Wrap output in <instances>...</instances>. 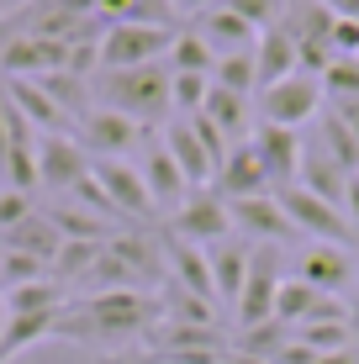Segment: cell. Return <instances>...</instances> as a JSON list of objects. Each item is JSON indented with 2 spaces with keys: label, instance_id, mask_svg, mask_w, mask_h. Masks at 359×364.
<instances>
[{
  "label": "cell",
  "instance_id": "1",
  "mask_svg": "<svg viewBox=\"0 0 359 364\" xmlns=\"http://www.w3.org/2000/svg\"><path fill=\"white\" fill-rule=\"evenodd\" d=\"M159 296L148 291H101V296H74L58 311V338H138L154 333Z\"/></svg>",
  "mask_w": 359,
  "mask_h": 364
},
{
  "label": "cell",
  "instance_id": "2",
  "mask_svg": "<svg viewBox=\"0 0 359 364\" xmlns=\"http://www.w3.org/2000/svg\"><path fill=\"white\" fill-rule=\"evenodd\" d=\"M90 90L101 106L122 111V117L143 122V127H164L169 111V69L164 64H143V69H101L90 74Z\"/></svg>",
  "mask_w": 359,
  "mask_h": 364
},
{
  "label": "cell",
  "instance_id": "3",
  "mask_svg": "<svg viewBox=\"0 0 359 364\" xmlns=\"http://www.w3.org/2000/svg\"><path fill=\"white\" fill-rule=\"evenodd\" d=\"M175 48V27H138V21H117L95 43V69H143L164 64Z\"/></svg>",
  "mask_w": 359,
  "mask_h": 364
},
{
  "label": "cell",
  "instance_id": "4",
  "mask_svg": "<svg viewBox=\"0 0 359 364\" xmlns=\"http://www.w3.org/2000/svg\"><path fill=\"white\" fill-rule=\"evenodd\" d=\"M275 200L286 206L296 237H306V243H328V248H354L359 232L349 228V217H343L338 206H328L323 196L301 191V185H286V191H275Z\"/></svg>",
  "mask_w": 359,
  "mask_h": 364
},
{
  "label": "cell",
  "instance_id": "5",
  "mask_svg": "<svg viewBox=\"0 0 359 364\" xmlns=\"http://www.w3.org/2000/svg\"><path fill=\"white\" fill-rule=\"evenodd\" d=\"M259 117L264 127H286V132H301L306 122L323 117V85L312 74H291L280 85H264L259 90Z\"/></svg>",
  "mask_w": 359,
  "mask_h": 364
},
{
  "label": "cell",
  "instance_id": "6",
  "mask_svg": "<svg viewBox=\"0 0 359 364\" xmlns=\"http://www.w3.org/2000/svg\"><path fill=\"white\" fill-rule=\"evenodd\" d=\"M280 259L275 248H264V254H249V280H243L238 301H232V317H238V333L249 328H264V322H275V296H280Z\"/></svg>",
  "mask_w": 359,
  "mask_h": 364
},
{
  "label": "cell",
  "instance_id": "7",
  "mask_svg": "<svg viewBox=\"0 0 359 364\" xmlns=\"http://www.w3.org/2000/svg\"><path fill=\"white\" fill-rule=\"evenodd\" d=\"M80 143L90 159H127L148 143V127L122 117V111H111V106H90V117L80 122Z\"/></svg>",
  "mask_w": 359,
  "mask_h": 364
},
{
  "label": "cell",
  "instance_id": "8",
  "mask_svg": "<svg viewBox=\"0 0 359 364\" xmlns=\"http://www.w3.org/2000/svg\"><path fill=\"white\" fill-rule=\"evenodd\" d=\"M90 174L106 191V200L117 206L122 222H154L159 217L154 200H148V185H143L138 164H127V159H90Z\"/></svg>",
  "mask_w": 359,
  "mask_h": 364
},
{
  "label": "cell",
  "instance_id": "9",
  "mask_svg": "<svg viewBox=\"0 0 359 364\" xmlns=\"http://www.w3.org/2000/svg\"><path fill=\"white\" fill-rule=\"evenodd\" d=\"M227 232H232L227 200L212 196V191H195L180 211H169V237H180V243L212 248V243H227Z\"/></svg>",
  "mask_w": 359,
  "mask_h": 364
},
{
  "label": "cell",
  "instance_id": "10",
  "mask_svg": "<svg viewBox=\"0 0 359 364\" xmlns=\"http://www.w3.org/2000/svg\"><path fill=\"white\" fill-rule=\"evenodd\" d=\"M90 174V154L74 132H48L37 137V185L43 191H74V185Z\"/></svg>",
  "mask_w": 359,
  "mask_h": 364
},
{
  "label": "cell",
  "instance_id": "11",
  "mask_svg": "<svg viewBox=\"0 0 359 364\" xmlns=\"http://www.w3.org/2000/svg\"><path fill=\"white\" fill-rule=\"evenodd\" d=\"M227 217L232 228H238L243 237H259L264 248H280V243H301L286 217V206L275 200V191L269 196H249V200H227Z\"/></svg>",
  "mask_w": 359,
  "mask_h": 364
},
{
  "label": "cell",
  "instance_id": "12",
  "mask_svg": "<svg viewBox=\"0 0 359 364\" xmlns=\"http://www.w3.org/2000/svg\"><path fill=\"white\" fill-rule=\"evenodd\" d=\"M138 174H143V185H148V200H154V211H180L185 200L195 196L191 180L180 174V164L169 159V148L159 143V137H148V143H143V164H138Z\"/></svg>",
  "mask_w": 359,
  "mask_h": 364
},
{
  "label": "cell",
  "instance_id": "13",
  "mask_svg": "<svg viewBox=\"0 0 359 364\" xmlns=\"http://www.w3.org/2000/svg\"><path fill=\"white\" fill-rule=\"evenodd\" d=\"M164 285L195 296V301H212L217 306V285H212V264H206V248L180 243V237H164ZM222 311V306H217Z\"/></svg>",
  "mask_w": 359,
  "mask_h": 364
},
{
  "label": "cell",
  "instance_id": "14",
  "mask_svg": "<svg viewBox=\"0 0 359 364\" xmlns=\"http://www.w3.org/2000/svg\"><path fill=\"white\" fill-rule=\"evenodd\" d=\"M0 69L11 80H43V74H58L69 69V48L53 43V37H11L0 48Z\"/></svg>",
  "mask_w": 359,
  "mask_h": 364
},
{
  "label": "cell",
  "instance_id": "15",
  "mask_svg": "<svg viewBox=\"0 0 359 364\" xmlns=\"http://www.w3.org/2000/svg\"><path fill=\"white\" fill-rule=\"evenodd\" d=\"M254 154L259 164H264L269 174V191H286V185H296V174H301V132H286V127H259L254 137Z\"/></svg>",
  "mask_w": 359,
  "mask_h": 364
},
{
  "label": "cell",
  "instance_id": "16",
  "mask_svg": "<svg viewBox=\"0 0 359 364\" xmlns=\"http://www.w3.org/2000/svg\"><path fill=\"white\" fill-rule=\"evenodd\" d=\"M301 274L312 291H323V296H349L354 291V254L349 248H328V243H306V254H301Z\"/></svg>",
  "mask_w": 359,
  "mask_h": 364
},
{
  "label": "cell",
  "instance_id": "17",
  "mask_svg": "<svg viewBox=\"0 0 359 364\" xmlns=\"http://www.w3.org/2000/svg\"><path fill=\"white\" fill-rule=\"evenodd\" d=\"M159 143L169 148V159H175L180 174L191 180V191H212V174H217V164H212V154L201 148V137H195L191 122L169 117L164 127H159Z\"/></svg>",
  "mask_w": 359,
  "mask_h": 364
},
{
  "label": "cell",
  "instance_id": "18",
  "mask_svg": "<svg viewBox=\"0 0 359 364\" xmlns=\"http://www.w3.org/2000/svg\"><path fill=\"white\" fill-rule=\"evenodd\" d=\"M212 196H222V200L269 196V174H264V164H259L254 143H238L227 159H222V169L212 174Z\"/></svg>",
  "mask_w": 359,
  "mask_h": 364
},
{
  "label": "cell",
  "instance_id": "19",
  "mask_svg": "<svg viewBox=\"0 0 359 364\" xmlns=\"http://www.w3.org/2000/svg\"><path fill=\"white\" fill-rule=\"evenodd\" d=\"M6 100L21 111V122H27V127H32L37 137H48V132H74L69 111L58 106V100L48 95L37 80H11V85H6Z\"/></svg>",
  "mask_w": 359,
  "mask_h": 364
},
{
  "label": "cell",
  "instance_id": "20",
  "mask_svg": "<svg viewBox=\"0 0 359 364\" xmlns=\"http://www.w3.org/2000/svg\"><path fill=\"white\" fill-rule=\"evenodd\" d=\"M195 37H201L217 58H227V53H254V43H259V32L238 16V11H227V6H212L206 16H195Z\"/></svg>",
  "mask_w": 359,
  "mask_h": 364
},
{
  "label": "cell",
  "instance_id": "21",
  "mask_svg": "<svg viewBox=\"0 0 359 364\" xmlns=\"http://www.w3.org/2000/svg\"><path fill=\"white\" fill-rule=\"evenodd\" d=\"M296 32H291V21H280V27H269V32H259V43H254V74H259V90L264 85H280V80H291L296 74Z\"/></svg>",
  "mask_w": 359,
  "mask_h": 364
},
{
  "label": "cell",
  "instance_id": "22",
  "mask_svg": "<svg viewBox=\"0 0 359 364\" xmlns=\"http://www.w3.org/2000/svg\"><path fill=\"white\" fill-rule=\"evenodd\" d=\"M206 264H212V285H217V306H232L243 291V280H249V248L243 243H212L206 248Z\"/></svg>",
  "mask_w": 359,
  "mask_h": 364
},
{
  "label": "cell",
  "instance_id": "23",
  "mask_svg": "<svg viewBox=\"0 0 359 364\" xmlns=\"http://www.w3.org/2000/svg\"><path fill=\"white\" fill-rule=\"evenodd\" d=\"M6 248H16V254H32V259H43L48 269H53V259H58V248H64V232L53 228V217H48L43 206L32 211L21 228H11L6 232Z\"/></svg>",
  "mask_w": 359,
  "mask_h": 364
},
{
  "label": "cell",
  "instance_id": "24",
  "mask_svg": "<svg viewBox=\"0 0 359 364\" xmlns=\"http://www.w3.org/2000/svg\"><path fill=\"white\" fill-rule=\"evenodd\" d=\"M201 117L212 122L227 143H243V127H249V95H232V90H222V85H212Z\"/></svg>",
  "mask_w": 359,
  "mask_h": 364
},
{
  "label": "cell",
  "instance_id": "25",
  "mask_svg": "<svg viewBox=\"0 0 359 364\" xmlns=\"http://www.w3.org/2000/svg\"><path fill=\"white\" fill-rule=\"evenodd\" d=\"M312 143L323 148V154H328V159H333V164H338L343 174H349V180L359 174V137H354L349 127H343V122L333 117V111H323V117H317V132H312Z\"/></svg>",
  "mask_w": 359,
  "mask_h": 364
},
{
  "label": "cell",
  "instance_id": "26",
  "mask_svg": "<svg viewBox=\"0 0 359 364\" xmlns=\"http://www.w3.org/2000/svg\"><path fill=\"white\" fill-rule=\"evenodd\" d=\"M58 333V311H43V317H6V333H0V364L27 354L32 343Z\"/></svg>",
  "mask_w": 359,
  "mask_h": 364
},
{
  "label": "cell",
  "instance_id": "27",
  "mask_svg": "<svg viewBox=\"0 0 359 364\" xmlns=\"http://www.w3.org/2000/svg\"><path fill=\"white\" fill-rule=\"evenodd\" d=\"M69 291L58 280H37L21 285V291H6V317H43V311H64Z\"/></svg>",
  "mask_w": 359,
  "mask_h": 364
},
{
  "label": "cell",
  "instance_id": "28",
  "mask_svg": "<svg viewBox=\"0 0 359 364\" xmlns=\"http://www.w3.org/2000/svg\"><path fill=\"white\" fill-rule=\"evenodd\" d=\"M317 301H323V291H312L301 274H286V280H280V296H275V322L296 333V328L317 311Z\"/></svg>",
  "mask_w": 359,
  "mask_h": 364
},
{
  "label": "cell",
  "instance_id": "29",
  "mask_svg": "<svg viewBox=\"0 0 359 364\" xmlns=\"http://www.w3.org/2000/svg\"><path fill=\"white\" fill-rule=\"evenodd\" d=\"M164 69L169 74H201V80H212V69H217V53L191 32H175V48H169V58H164Z\"/></svg>",
  "mask_w": 359,
  "mask_h": 364
},
{
  "label": "cell",
  "instance_id": "30",
  "mask_svg": "<svg viewBox=\"0 0 359 364\" xmlns=\"http://www.w3.org/2000/svg\"><path fill=\"white\" fill-rule=\"evenodd\" d=\"M101 248L106 243H64V248H58V259H53V280L64 285V291H80L85 274H90L95 259H101Z\"/></svg>",
  "mask_w": 359,
  "mask_h": 364
},
{
  "label": "cell",
  "instance_id": "31",
  "mask_svg": "<svg viewBox=\"0 0 359 364\" xmlns=\"http://www.w3.org/2000/svg\"><path fill=\"white\" fill-rule=\"evenodd\" d=\"M37 280H53V269H48L43 259L16 254V248H6V254H0V296H6V291H21V285H37Z\"/></svg>",
  "mask_w": 359,
  "mask_h": 364
},
{
  "label": "cell",
  "instance_id": "32",
  "mask_svg": "<svg viewBox=\"0 0 359 364\" xmlns=\"http://www.w3.org/2000/svg\"><path fill=\"white\" fill-rule=\"evenodd\" d=\"M206 90H212V80H201V74H169V111H175L180 122L201 117Z\"/></svg>",
  "mask_w": 359,
  "mask_h": 364
},
{
  "label": "cell",
  "instance_id": "33",
  "mask_svg": "<svg viewBox=\"0 0 359 364\" xmlns=\"http://www.w3.org/2000/svg\"><path fill=\"white\" fill-rule=\"evenodd\" d=\"M212 85H222V90H232V95H254V90H259L254 53H227V58H217Z\"/></svg>",
  "mask_w": 359,
  "mask_h": 364
},
{
  "label": "cell",
  "instance_id": "34",
  "mask_svg": "<svg viewBox=\"0 0 359 364\" xmlns=\"http://www.w3.org/2000/svg\"><path fill=\"white\" fill-rule=\"evenodd\" d=\"M291 343V328H280V322H264V328H249V333H238V354H254V359H275L280 348Z\"/></svg>",
  "mask_w": 359,
  "mask_h": 364
},
{
  "label": "cell",
  "instance_id": "35",
  "mask_svg": "<svg viewBox=\"0 0 359 364\" xmlns=\"http://www.w3.org/2000/svg\"><path fill=\"white\" fill-rule=\"evenodd\" d=\"M317 85L328 100H359V58H333Z\"/></svg>",
  "mask_w": 359,
  "mask_h": 364
},
{
  "label": "cell",
  "instance_id": "36",
  "mask_svg": "<svg viewBox=\"0 0 359 364\" xmlns=\"http://www.w3.org/2000/svg\"><path fill=\"white\" fill-rule=\"evenodd\" d=\"M227 11H238L243 21H249L254 32H269L280 27V16H286V0H222Z\"/></svg>",
  "mask_w": 359,
  "mask_h": 364
},
{
  "label": "cell",
  "instance_id": "37",
  "mask_svg": "<svg viewBox=\"0 0 359 364\" xmlns=\"http://www.w3.org/2000/svg\"><path fill=\"white\" fill-rule=\"evenodd\" d=\"M32 211H37L32 196H21V191H11V185H0V237H6L11 228H21Z\"/></svg>",
  "mask_w": 359,
  "mask_h": 364
},
{
  "label": "cell",
  "instance_id": "38",
  "mask_svg": "<svg viewBox=\"0 0 359 364\" xmlns=\"http://www.w3.org/2000/svg\"><path fill=\"white\" fill-rule=\"evenodd\" d=\"M132 6H138V0H95V16H101L106 27H117V21L132 16Z\"/></svg>",
  "mask_w": 359,
  "mask_h": 364
},
{
  "label": "cell",
  "instance_id": "39",
  "mask_svg": "<svg viewBox=\"0 0 359 364\" xmlns=\"http://www.w3.org/2000/svg\"><path fill=\"white\" fill-rule=\"evenodd\" d=\"M333 117H338L343 127H349V132L359 137V100H333Z\"/></svg>",
  "mask_w": 359,
  "mask_h": 364
},
{
  "label": "cell",
  "instance_id": "40",
  "mask_svg": "<svg viewBox=\"0 0 359 364\" xmlns=\"http://www.w3.org/2000/svg\"><path fill=\"white\" fill-rule=\"evenodd\" d=\"M212 6H222V0H169V11H175V16H206Z\"/></svg>",
  "mask_w": 359,
  "mask_h": 364
},
{
  "label": "cell",
  "instance_id": "41",
  "mask_svg": "<svg viewBox=\"0 0 359 364\" xmlns=\"http://www.w3.org/2000/svg\"><path fill=\"white\" fill-rule=\"evenodd\" d=\"M317 6H328L333 16H349V21H359V0H317Z\"/></svg>",
  "mask_w": 359,
  "mask_h": 364
},
{
  "label": "cell",
  "instance_id": "42",
  "mask_svg": "<svg viewBox=\"0 0 359 364\" xmlns=\"http://www.w3.org/2000/svg\"><path fill=\"white\" fill-rule=\"evenodd\" d=\"M217 364H264V359H254V354H238V348H227Z\"/></svg>",
  "mask_w": 359,
  "mask_h": 364
},
{
  "label": "cell",
  "instance_id": "43",
  "mask_svg": "<svg viewBox=\"0 0 359 364\" xmlns=\"http://www.w3.org/2000/svg\"><path fill=\"white\" fill-rule=\"evenodd\" d=\"M317 364H359V354H354V348H343V354H323Z\"/></svg>",
  "mask_w": 359,
  "mask_h": 364
},
{
  "label": "cell",
  "instance_id": "44",
  "mask_svg": "<svg viewBox=\"0 0 359 364\" xmlns=\"http://www.w3.org/2000/svg\"><path fill=\"white\" fill-rule=\"evenodd\" d=\"M0 333H6V296H0Z\"/></svg>",
  "mask_w": 359,
  "mask_h": 364
},
{
  "label": "cell",
  "instance_id": "45",
  "mask_svg": "<svg viewBox=\"0 0 359 364\" xmlns=\"http://www.w3.org/2000/svg\"><path fill=\"white\" fill-rule=\"evenodd\" d=\"M154 364H175V359H154Z\"/></svg>",
  "mask_w": 359,
  "mask_h": 364
},
{
  "label": "cell",
  "instance_id": "46",
  "mask_svg": "<svg viewBox=\"0 0 359 364\" xmlns=\"http://www.w3.org/2000/svg\"><path fill=\"white\" fill-rule=\"evenodd\" d=\"M0 254H6V237H0Z\"/></svg>",
  "mask_w": 359,
  "mask_h": 364
}]
</instances>
